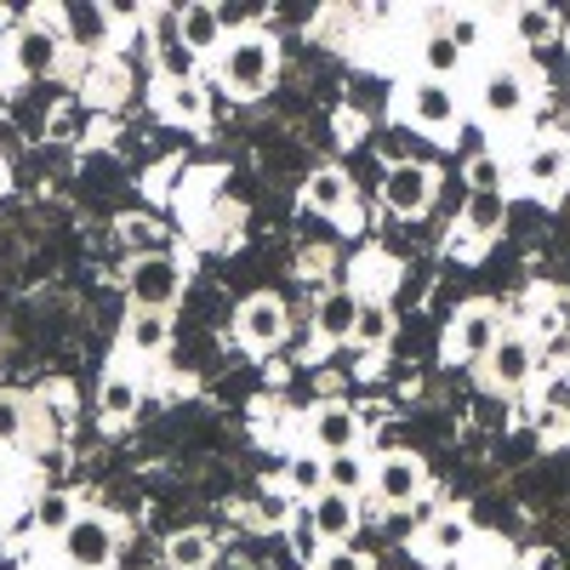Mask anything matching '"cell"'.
I'll return each instance as SVG.
<instances>
[{"instance_id":"1","label":"cell","mask_w":570,"mask_h":570,"mask_svg":"<svg viewBox=\"0 0 570 570\" xmlns=\"http://www.w3.org/2000/svg\"><path fill=\"white\" fill-rule=\"evenodd\" d=\"M274 75H279V52H274V40L263 29L234 35L217 52V80H223L228 98H263V91L274 86Z\"/></svg>"},{"instance_id":"2","label":"cell","mask_w":570,"mask_h":570,"mask_svg":"<svg viewBox=\"0 0 570 570\" xmlns=\"http://www.w3.org/2000/svg\"><path fill=\"white\" fill-rule=\"evenodd\" d=\"M497 337H502V308L497 303H468V308H456V320L445 331V360L451 365H485Z\"/></svg>"},{"instance_id":"3","label":"cell","mask_w":570,"mask_h":570,"mask_svg":"<svg viewBox=\"0 0 570 570\" xmlns=\"http://www.w3.org/2000/svg\"><path fill=\"white\" fill-rule=\"evenodd\" d=\"M7 63H12V75H23V80L58 75V63H63V35H58V23L23 18V23L12 29V40H7Z\"/></svg>"},{"instance_id":"4","label":"cell","mask_w":570,"mask_h":570,"mask_svg":"<svg viewBox=\"0 0 570 570\" xmlns=\"http://www.w3.org/2000/svg\"><path fill=\"white\" fill-rule=\"evenodd\" d=\"M400 115L416 131H428V137H451L456 120H462V98H456V86H445V80H411L400 91Z\"/></svg>"},{"instance_id":"5","label":"cell","mask_w":570,"mask_h":570,"mask_svg":"<svg viewBox=\"0 0 570 570\" xmlns=\"http://www.w3.org/2000/svg\"><path fill=\"white\" fill-rule=\"evenodd\" d=\"M52 23H58V35H63L69 52H80V58H104L109 46H115V23H120V12H115V7H98V0H69V7H63Z\"/></svg>"},{"instance_id":"6","label":"cell","mask_w":570,"mask_h":570,"mask_svg":"<svg viewBox=\"0 0 570 570\" xmlns=\"http://www.w3.org/2000/svg\"><path fill=\"white\" fill-rule=\"evenodd\" d=\"M126 297H131V308H155V314H166V308L183 297V263H177L171 252L137 257L131 274H126Z\"/></svg>"},{"instance_id":"7","label":"cell","mask_w":570,"mask_h":570,"mask_svg":"<svg viewBox=\"0 0 570 570\" xmlns=\"http://www.w3.org/2000/svg\"><path fill=\"white\" fill-rule=\"evenodd\" d=\"M58 548H63V559L75 570H109L115 553H120V531L109 525L104 513H75V525L58 537Z\"/></svg>"},{"instance_id":"8","label":"cell","mask_w":570,"mask_h":570,"mask_svg":"<svg viewBox=\"0 0 570 570\" xmlns=\"http://www.w3.org/2000/svg\"><path fill=\"white\" fill-rule=\"evenodd\" d=\"M473 104H480V115L491 126H513L519 115L531 109V80L525 69H513V63H497L480 75V91H473Z\"/></svg>"},{"instance_id":"9","label":"cell","mask_w":570,"mask_h":570,"mask_svg":"<svg viewBox=\"0 0 570 570\" xmlns=\"http://www.w3.org/2000/svg\"><path fill=\"white\" fill-rule=\"evenodd\" d=\"M371 491H376V502H383V508H411V502H422V497H428V468H422V456L389 451L383 462L371 468Z\"/></svg>"},{"instance_id":"10","label":"cell","mask_w":570,"mask_h":570,"mask_svg":"<svg viewBox=\"0 0 570 570\" xmlns=\"http://www.w3.org/2000/svg\"><path fill=\"white\" fill-rule=\"evenodd\" d=\"M149 52H155V69H160V86H183V80H200V58L183 46L177 35V7H160L149 18Z\"/></svg>"},{"instance_id":"11","label":"cell","mask_w":570,"mask_h":570,"mask_svg":"<svg viewBox=\"0 0 570 570\" xmlns=\"http://www.w3.org/2000/svg\"><path fill=\"white\" fill-rule=\"evenodd\" d=\"M234 331H240V343L257 348V354H274L285 343V331H292V314H285V303L274 292H257L240 303V314H234Z\"/></svg>"},{"instance_id":"12","label":"cell","mask_w":570,"mask_h":570,"mask_svg":"<svg viewBox=\"0 0 570 570\" xmlns=\"http://www.w3.org/2000/svg\"><path fill=\"white\" fill-rule=\"evenodd\" d=\"M434 166H422V160H400L383 171V206L394 217H422L428 206H434Z\"/></svg>"},{"instance_id":"13","label":"cell","mask_w":570,"mask_h":570,"mask_svg":"<svg viewBox=\"0 0 570 570\" xmlns=\"http://www.w3.org/2000/svg\"><path fill=\"white\" fill-rule=\"evenodd\" d=\"M531 371H537V348H531V337H525V331H502L497 348L485 354V383L502 389V394H513V389H525V383H531Z\"/></svg>"},{"instance_id":"14","label":"cell","mask_w":570,"mask_h":570,"mask_svg":"<svg viewBox=\"0 0 570 570\" xmlns=\"http://www.w3.org/2000/svg\"><path fill=\"white\" fill-rule=\"evenodd\" d=\"M519 177H525L531 195H559L570 183V142L564 137H537L525 160H519Z\"/></svg>"},{"instance_id":"15","label":"cell","mask_w":570,"mask_h":570,"mask_svg":"<svg viewBox=\"0 0 570 570\" xmlns=\"http://www.w3.org/2000/svg\"><path fill=\"white\" fill-rule=\"evenodd\" d=\"M365 445V422L348 411V405H320L308 416V451L320 456H343V451H360Z\"/></svg>"},{"instance_id":"16","label":"cell","mask_w":570,"mask_h":570,"mask_svg":"<svg viewBox=\"0 0 570 570\" xmlns=\"http://www.w3.org/2000/svg\"><path fill=\"white\" fill-rule=\"evenodd\" d=\"M354 525H360V502H354V497L320 491V497L308 502V537H320L325 548H348Z\"/></svg>"},{"instance_id":"17","label":"cell","mask_w":570,"mask_h":570,"mask_svg":"<svg viewBox=\"0 0 570 570\" xmlns=\"http://www.w3.org/2000/svg\"><path fill=\"white\" fill-rule=\"evenodd\" d=\"M360 292L354 285H337V292H320L314 303V337L320 343H354V320H360Z\"/></svg>"},{"instance_id":"18","label":"cell","mask_w":570,"mask_h":570,"mask_svg":"<svg viewBox=\"0 0 570 570\" xmlns=\"http://www.w3.org/2000/svg\"><path fill=\"white\" fill-rule=\"evenodd\" d=\"M177 35H183V46H188L195 58H217L223 46H228L223 18H217V7H206V0H195V7H177Z\"/></svg>"},{"instance_id":"19","label":"cell","mask_w":570,"mask_h":570,"mask_svg":"<svg viewBox=\"0 0 570 570\" xmlns=\"http://www.w3.org/2000/svg\"><path fill=\"white\" fill-rule=\"evenodd\" d=\"M303 206L320 212V217H343V212L354 206V188H348L343 166H320V171H308V183H303Z\"/></svg>"},{"instance_id":"20","label":"cell","mask_w":570,"mask_h":570,"mask_svg":"<svg viewBox=\"0 0 570 570\" xmlns=\"http://www.w3.org/2000/svg\"><path fill=\"white\" fill-rule=\"evenodd\" d=\"M502 223H508V195H468V206H462V246L497 240Z\"/></svg>"},{"instance_id":"21","label":"cell","mask_w":570,"mask_h":570,"mask_svg":"<svg viewBox=\"0 0 570 570\" xmlns=\"http://www.w3.org/2000/svg\"><path fill=\"white\" fill-rule=\"evenodd\" d=\"M171 343V314H155V308H131L126 325H120V348L126 354H160Z\"/></svg>"},{"instance_id":"22","label":"cell","mask_w":570,"mask_h":570,"mask_svg":"<svg viewBox=\"0 0 570 570\" xmlns=\"http://www.w3.org/2000/svg\"><path fill=\"white\" fill-rule=\"evenodd\" d=\"M416 58H422V80H445V86L468 69V58L456 52V40H451L445 29H428V35L416 40Z\"/></svg>"},{"instance_id":"23","label":"cell","mask_w":570,"mask_h":570,"mask_svg":"<svg viewBox=\"0 0 570 570\" xmlns=\"http://www.w3.org/2000/svg\"><path fill=\"white\" fill-rule=\"evenodd\" d=\"M416 548H422L428 559H456V553L468 548V519H462V513H440V519H428Z\"/></svg>"},{"instance_id":"24","label":"cell","mask_w":570,"mask_h":570,"mask_svg":"<svg viewBox=\"0 0 570 570\" xmlns=\"http://www.w3.org/2000/svg\"><path fill=\"white\" fill-rule=\"evenodd\" d=\"M354 343H360L365 354H376V348H389V343H394V308H389L383 297H365V303H360Z\"/></svg>"},{"instance_id":"25","label":"cell","mask_w":570,"mask_h":570,"mask_svg":"<svg viewBox=\"0 0 570 570\" xmlns=\"http://www.w3.org/2000/svg\"><path fill=\"white\" fill-rule=\"evenodd\" d=\"M160 115H166V120H183V126H200V120H206V86H200V80L160 86Z\"/></svg>"},{"instance_id":"26","label":"cell","mask_w":570,"mask_h":570,"mask_svg":"<svg viewBox=\"0 0 570 570\" xmlns=\"http://www.w3.org/2000/svg\"><path fill=\"white\" fill-rule=\"evenodd\" d=\"M371 485V462L360 451H343V456H325V491L337 497H360Z\"/></svg>"},{"instance_id":"27","label":"cell","mask_w":570,"mask_h":570,"mask_svg":"<svg viewBox=\"0 0 570 570\" xmlns=\"http://www.w3.org/2000/svg\"><path fill=\"white\" fill-rule=\"evenodd\" d=\"M508 35L519 46H548L559 35V12H548V7H513L508 12Z\"/></svg>"},{"instance_id":"28","label":"cell","mask_w":570,"mask_h":570,"mask_svg":"<svg viewBox=\"0 0 570 570\" xmlns=\"http://www.w3.org/2000/svg\"><path fill=\"white\" fill-rule=\"evenodd\" d=\"M137 400H142L137 376H126V371H109V376H104V389H98V411H104V422H126V416L137 411Z\"/></svg>"},{"instance_id":"29","label":"cell","mask_w":570,"mask_h":570,"mask_svg":"<svg viewBox=\"0 0 570 570\" xmlns=\"http://www.w3.org/2000/svg\"><path fill=\"white\" fill-rule=\"evenodd\" d=\"M285 491H292L297 502H314L325 491V456L320 451H297L292 468H285Z\"/></svg>"},{"instance_id":"30","label":"cell","mask_w":570,"mask_h":570,"mask_svg":"<svg viewBox=\"0 0 570 570\" xmlns=\"http://www.w3.org/2000/svg\"><path fill=\"white\" fill-rule=\"evenodd\" d=\"M166 564L171 570H206L212 564V537L206 531H177L166 542Z\"/></svg>"},{"instance_id":"31","label":"cell","mask_w":570,"mask_h":570,"mask_svg":"<svg viewBox=\"0 0 570 570\" xmlns=\"http://www.w3.org/2000/svg\"><path fill=\"white\" fill-rule=\"evenodd\" d=\"M75 502H69V491H40L35 497V525L46 531V537H63L69 525H75Z\"/></svg>"},{"instance_id":"32","label":"cell","mask_w":570,"mask_h":570,"mask_svg":"<svg viewBox=\"0 0 570 570\" xmlns=\"http://www.w3.org/2000/svg\"><path fill=\"white\" fill-rule=\"evenodd\" d=\"M468 195H508V171L497 155H473L468 160Z\"/></svg>"},{"instance_id":"33","label":"cell","mask_w":570,"mask_h":570,"mask_svg":"<svg viewBox=\"0 0 570 570\" xmlns=\"http://www.w3.org/2000/svg\"><path fill=\"white\" fill-rule=\"evenodd\" d=\"M23 434H29V405H23V394L0 389V445H18Z\"/></svg>"},{"instance_id":"34","label":"cell","mask_w":570,"mask_h":570,"mask_svg":"<svg viewBox=\"0 0 570 570\" xmlns=\"http://www.w3.org/2000/svg\"><path fill=\"white\" fill-rule=\"evenodd\" d=\"M440 29H445V35L456 40V52H462V58H468V52H473V46H480V40H485V35H480V18H473V12H451V18L440 23Z\"/></svg>"},{"instance_id":"35","label":"cell","mask_w":570,"mask_h":570,"mask_svg":"<svg viewBox=\"0 0 570 570\" xmlns=\"http://www.w3.org/2000/svg\"><path fill=\"white\" fill-rule=\"evenodd\" d=\"M537 434H542L548 445H564V440H570V411H564V405H542Z\"/></svg>"},{"instance_id":"36","label":"cell","mask_w":570,"mask_h":570,"mask_svg":"<svg viewBox=\"0 0 570 570\" xmlns=\"http://www.w3.org/2000/svg\"><path fill=\"white\" fill-rule=\"evenodd\" d=\"M120 240H126V246H137V257L160 252V246H155V228L142 223V217H126V223H120Z\"/></svg>"},{"instance_id":"37","label":"cell","mask_w":570,"mask_h":570,"mask_svg":"<svg viewBox=\"0 0 570 570\" xmlns=\"http://www.w3.org/2000/svg\"><path fill=\"white\" fill-rule=\"evenodd\" d=\"M314 570H371V564H365V553H354V548H325Z\"/></svg>"},{"instance_id":"38","label":"cell","mask_w":570,"mask_h":570,"mask_svg":"<svg viewBox=\"0 0 570 570\" xmlns=\"http://www.w3.org/2000/svg\"><path fill=\"white\" fill-rule=\"evenodd\" d=\"M325 268H331V252H325V246H308V252L297 257V274H303V279H314V274H325Z\"/></svg>"},{"instance_id":"39","label":"cell","mask_w":570,"mask_h":570,"mask_svg":"<svg viewBox=\"0 0 570 570\" xmlns=\"http://www.w3.org/2000/svg\"><path fill=\"white\" fill-rule=\"evenodd\" d=\"M263 513H268V519H274V525H279V519H285V513H292V502H285V497H268V502H263Z\"/></svg>"},{"instance_id":"40","label":"cell","mask_w":570,"mask_h":570,"mask_svg":"<svg viewBox=\"0 0 570 570\" xmlns=\"http://www.w3.org/2000/svg\"><path fill=\"white\" fill-rule=\"evenodd\" d=\"M525 570H564V559H559V553H537Z\"/></svg>"},{"instance_id":"41","label":"cell","mask_w":570,"mask_h":570,"mask_svg":"<svg viewBox=\"0 0 570 570\" xmlns=\"http://www.w3.org/2000/svg\"><path fill=\"white\" fill-rule=\"evenodd\" d=\"M513 570H525V564H513Z\"/></svg>"}]
</instances>
